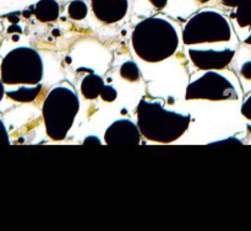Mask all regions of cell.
Here are the masks:
<instances>
[{
    "label": "cell",
    "mask_w": 251,
    "mask_h": 231,
    "mask_svg": "<svg viewBox=\"0 0 251 231\" xmlns=\"http://www.w3.org/2000/svg\"><path fill=\"white\" fill-rule=\"evenodd\" d=\"M242 113L245 118L251 120V95L244 101V103H243Z\"/></svg>",
    "instance_id": "ac0fdd59"
},
{
    "label": "cell",
    "mask_w": 251,
    "mask_h": 231,
    "mask_svg": "<svg viewBox=\"0 0 251 231\" xmlns=\"http://www.w3.org/2000/svg\"><path fill=\"white\" fill-rule=\"evenodd\" d=\"M248 129H249V132L251 133V125L249 124V125H248Z\"/></svg>",
    "instance_id": "4316f807"
},
{
    "label": "cell",
    "mask_w": 251,
    "mask_h": 231,
    "mask_svg": "<svg viewBox=\"0 0 251 231\" xmlns=\"http://www.w3.org/2000/svg\"><path fill=\"white\" fill-rule=\"evenodd\" d=\"M120 75L127 81H137L140 79V69L134 61H125L120 68Z\"/></svg>",
    "instance_id": "9a60e30c"
},
{
    "label": "cell",
    "mask_w": 251,
    "mask_h": 231,
    "mask_svg": "<svg viewBox=\"0 0 251 231\" xmlns=\"http://www.w3.org/2000/svg\"><path fill=\"white\" fill-rule=\"evenodd\" d=\"M2 80L1 79H0V101H1V98H2V96H4V85H2Z\"/></svg>",
    "instance_id": "cb8c5ba5"
},
{
    "label": "cell",
    "mask_w": 251,
    "mask_h": 231,
    "mask_svg": "<svg viewBox=\"0 0 251 231\" xmlns=\"http://www.w3.org/2000/svg\"><path fill=\"white\" fill-rule=\"evenodd\" d=\"M117 96H118L117 90H115L114 87H112V86L104 85L102 92H100V97H102V100L105 101V102H113V101L117 98Z\"/></svg>",
    "instance_id": "2e32d148"
},
{
    "label": "cell",
    "mask_w": 251,
    "mask_h": 231,
    "mask_svg": "<svg viewBox=\"0 0 251 231\" xmlns=\"http://www.w3.org/2000/svg\"><path fill=\"white\" fill-rule=\"evenodd\" d=\"M185 97L186 100H237L238 92L227 78L208 71L188 86Z\"/></svg>",
    "instance_id": "8992f818"
},
{
    "label": "cell",
    "mask_w": 251,
    "mask_h": 231,
    "mask_svg": "<svg viewBox=\"0 0 251 231\" xmlns=\"http://www.w3.org/2000/svg\"><path fill=\"white\" fill-rule=\"evenodd\" d=\"M0 73L2 83L7 85H34L43 78V63L33 48L19 47L2 59Z\"/></svg>",
    "instance_id": "277c9868"
},
{
    "label": "cell",
    "mask_w": 251,
    "mask_h": 231,
    "mask_svg": "<svg viewBox=\"0 0 251 231\" xmlns=\"http://www.w3.org/2000/svg\"><path fill=\"white\" fill-rule=\"evenodd\" d=\"M232 37V27L222 14L213 10H205L186 22L183 31L185 44L228 42Z\"/></svg>",
    "instance_id": "5b68a950"
},
{
    "label": "cell",
    "mask_w": 251,
    "mask_h": 231,
    "mask_svg": "<svg viewBox=\"0 0 251 231\" xmlns=\"http://www.w3.org/2000/svg\"><path fill=\"white\" fill-rule=\"evenodd\" d=\"M95 16L104 24H115L124 19L129 0H91Z\"/></svg>",
    "instance_id": "9c48e42d"
},
{
    "label": "cell",
    "mask_w": 251,
    "mask_h": 231,
    "mask_svg": "<svg viewBox=\"0 0 251 231\" xmlns=\"http://www.w3.org/2000/svg\"><path fill=\"white\" fill-rule=\"evenodd\" d=\"M131 43L139 58L149 63H158L176 53L179 37L176 27L168 20L150 17L135 27Z\"/></svg>",
    "instance_id": "6da1fadb"
},
{
    "label": "cell",
    "mask_w": 251,
    "mask_h": 231,
    "mask_svg": "<svg viewBox=\"0 0 251 231\" xmlns=\"http://www.w3.org/2000/svg\"><path fill=\"white\" fill-rule=\"evenodd\" d=\"M234 16L240 27H251V0H244L237 6Z\"/></svg>",
    "instance_id": "4fadbf2b"
},
{
    "label": "cell",
    "mask_w": 251,
    "mask_h": 231,
    "mask_svg": "<svg viewBox=\"0 0 251 231\" xmlns=\"http://www.w3.org/2000/svg\"><path fill=\"white\" fill-rule=\"evenodd\" d=\"M69 16L73 20H82L87 16L88 7L85 1L82 0H74L69 4L68 7Z\"/></svg>",
    "instance_id": "5bb4252c"
},
{
    "label": "cell",
    "mask_w": 251,
    "mask_h": 231,
    "mask_svg": "<svg viewBox=\"0 0 251 231\" xmlns=\"http://www.w3.org/2000/svg\"><path fill=\"white\" fill-rule=\"evenodd\" d=\"M10 144V139H9V134H7V130L5 128L4 123L2 120L0 119V146L2 145H9Z\"/></svg>",
    "instance_id": "e0dca14e"
},
{
    "label": "cell",
    "mask_w": 251,
    "mask_h": 231,
    "mask_svg": "<svg viewBox=\"0 0 251 231\" xmlns=\"http://www.w3.org/2000/svg\"><path fill=\"white\" fill-rule=\"evenodd\" d=\"M104 140L109 145H137L141 140V132L132 120L119 119L105 130Z\"/></svg>",
    "instance_id": "52a82bcc"
},
{
    "label": "cell",
    "mask_w": 251,
    "mask_h": 231,
    "mask_svg": "<svg viewBox=\"0 0 251 231\" xmlns=\"http://www.w3.org/2000/svg\"><path fill=\"white\" fill-rule=\"evenodd\" d=\"M245 43H247V44H250V46H251V33L249 34V37H248V38L245 39Z\"/></svg>",
    "instance_id": "d4e9b609"
},
{
    "label": "cell",
    "mask_w": 251,
    "mask_h": 231,
    "mask_svg": "<svg viewBox=\"0 0 251 231\" xmlns=\"http://www.w3.org/2000/svg\"><path fill=\"white\" fill-rule=\"evenodd\" d=\"M244 0H221L222 4H225L226 6H229V7H237L239 6Z\"/></svg>",
    "instance_id": "44dd1931"
},
{
    "label": "cell",
    "mask_w": 251,
    "mask_h": 231,
    "mask_svg": "<svg viewBox=\"0 0 251 231\" xmlns=\"http://www.w3.org/2000/svg\"><path fill=\"white\" fill-rule=\"evenodd\" d=\"M103 87H104V81L97 74H90L81 83V92L87 100H95L100 96Z\"/></svg>",
    "instance_id": "8fae6325"
},
{
    "label": "cell",
    "mask_w": 251,
    "mask_h": 231,
    "mask_svg": "<svg viewBox=\"0 0 251 231\" xmlns=\"http://www.w3.org/2000/svg\"><path fill=\"white\" fill-rule=\"evenodd\" d=\"M189 124L190 116L167 110L158 101L142 100L137 106V125L150 142H174L188 130Z\"/></svg>",
    "instance_id": "7a4b0ae2"
},
{
    "label": "cell",
    "mask_w": 251,
    "mask_h": 231,
    "mask_svg": "<svg viewBox=\"0 0 251 231\" xmlns=\"http://www.w3.org/2000/svg\"><path fill=\"white\" fill-rule=\"evenodd\" d=\"M42 85L38 84L34 87H20L16 91H9L6 93L10 98L17 101V102H32L34 98L41 92Z\"/></svg>",
    "instance_id": "7c38bea8"
},
{
    "label": "cell",
    "mask_w": 251,
    "mask_h": 231,
    "mask_svg": "<svg viewBox=\"0 0 251 231\" xmlns=\"http://www.w3.org/2000/svg\"><path fill=\"white\" fill-rule=\"evenodd\" d=\"M59 12L60 7L55 0H39L34 6V15L41 22L55 21Z\"/></svg>",
    "instance_id": "30bf717a"
},
{
    "label": "cell",
    "mask_w": 251,
    "mask_h": 231,
    "mask_svg": "<svg viewBox=\"0 0 251 231\" xmlns=\"http://www.w3.org/2000/svg\"><path fill=\"white\" fill-rule=\"evenodd\" d=\"M150 1H151V4L153 5L154 7H157V9H162V7L166 6L168 0H150Z\"/></svg>",
    "instance_id": "7402d4cb"
},
{
    "label": "cell",
    "mask_w": 251,
    "mask_h": 231,
    "mask_svg": "<svg viewBox=\"0 0 251 231\" xmlns=\"http://www.w3.org/2000/svg\"><path fill=\"white\" fill-rule=\"evenodd\" d=\"M198 1H200V2H207V1H210V0H198Z\"/></svg>",
    "instance_id": "484cf974"
},
{
    "label": "cell",
    "mask_w": 251,
    "mask_h": 231,
    "mask_svg": "<svg viewBox=\"0 0 251 231\" xmlns=\"http://www.w3.org/2000/svg\"><path fill=\"white\" fill-rule=\"evenodd\" d=\"M211 144H215V145H220V144H243L242 142H240L239 139H237V138H229V139H226V140H222V142H216V143H211Z\"/></svg>",
    "instance_id": "ffe728a7"
},
{
    "label": "cell",
    "mask_w": 251,
    "mask_h": 231,
    "mask_svg": "<svg viewBox=\"0 0 251 231\" xmlns=\"http://www.w3.org/2000/svg\"><path fill=\"white\" fill-rule=\"evenodd\" d=\"M78 110L80 101L73 88L68 86L54 87L43 105V119L48 137L53 140L65 139Z\"/></svg>",
    "instance_id": "3957f363"
},
{
    "label": "cell",
    "mask_w": 251,
    "mask_h": 231,
    "mask_svg": "<svg viewBox=\"0 0 251 231\" xmlns=\"http://www.w3.org/2000/svg\"><path fill=\"white\" fill-rule=\"evenodd\" d=\"M83 144H87V145H100V142L98 138L96 137H88L86 138L85 142H83Z\"/></svg>",
    "instance_id": "603a6c76"
},
{
    "label": "cell",
    "mask_w": 251,
    "mask_h": 231,
    "mask_svg": "<svg viewBox=\"0 0 251 231\" xmlns=\"http://www.w3.org/2000/svg\"><path fill=\"white\" fill-rule=\"evenodd\" d=\"M235 52L233 49H222V51H213V49H190L189 56L194 65L199 69L205 70H216L223 69L232 61Z\"/></svg>",
    "instance_id": "ba28073f"
},
{
    "label": "cell",
    "mask_w": 251,
    "mask_h": 231,
    "mask_svg": "<svg viewBox=\"0 0 251 231\" xmlns=\"http://www.w3.org/2000/svg\"><path fill=\"white\" fill-rule=\"evenodd\" d=\"M242 75L248 80H251V61H247L242 66Z\"/></svg>",
    "instance_id": "d6986e66"
}]
</instances>
